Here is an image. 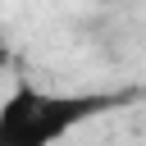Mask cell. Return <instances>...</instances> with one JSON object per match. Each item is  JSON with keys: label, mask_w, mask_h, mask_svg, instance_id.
I'll return each mask as SVG.
<instances>
[{"label": "cell", "mask_w": 146, "mask_h": 146, "mask_svg": "<svg viewBox=\"0 0 146 146\" xmlns=\"http://www.w3.org/2000/svg\"><path fill=\"white\" fill-rule=\"evenodd\" d=\"M119 96H100V91H46V87H27L18 82L5 100H0V146H55L59 137H68L73 128H82L87 119L114 110Z\"/></svg>", "instance_id": "6da1fadb"}, {"label": "cell", "mask_w": 146, "mask_h": 146, "mask_svg": "<svg viewBox=\"0 0 146 146\" xmlns=\"http://www.w3.org/2000/svg\"><path fill=\"white\" fill-rule=\"evenodd\" d=\"M5 64H9V41L0 36V68H5Z\"/></svg>", "instance_id": "7a4b0ae2"}]
</instances>
